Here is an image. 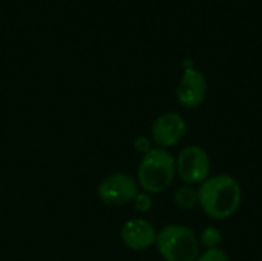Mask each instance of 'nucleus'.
I'll list each match as a JSON object with an SVG mask.
<instances>
[{"label": "nucleus", "mask_w": 262, "mask_h": 261, "mask_svg": "<svg viewBox=\"0 0 262 261\" xmlns=\"http://www.w3.org/2000/svg\"><path fill=\"white\" fill-rule=\"evenodd\" d=\"M196 188L200 208L212 220H229L243 205V186L232 174H212Z\"/></svg>", "instance_id": "obj_1"}, {"label": "nucleus", "mask_w": 262, "mask_h": 261, "mask_svg": "<svg viewBox=\"0 0 262 261\" xmlns=\"http://www.w3.org/2000/svg\"><path fill=\"white\" fill-rule=\"evenodd\" d=\"M177 177L175 157L169 149L152 148L143 155L137 169V183L146 194H161Z\"/></svg>", "instance_id": "obj_2"}, {"label": "nucleus", "mask_w": 262, "mask_h": 261, "mask_svg": "<svg viewBox=\"0 0 262 261\" xmlns=\"http://www.w3.org/2000/svg\"><path fill=\"white\" fill-rule=\"evenodd\" d=\"M155 248L164 261H196L201 254L196 232L178 223L167 225L157 234Z\"/></svg>", "instance_id": "obj_3"}, {"label": "nucleus", "mask_w": 262, "mask_h": 261, "mask_svg": "<svg viewBox=\"0 0 262 261\" xmlns=\"http://www.w3.org/2000/svg\"><path fill=\"white\" fill-rule=\"evenodd\" d=\"M177 177L184 185L200 186L212 175V158L201 145H189L183 148L175 157Z\"/></svg>", "instance_id": "obj_4"}, {"label": "nucleus", "mask_w": 262, "mask_h": 261, "mask_svg": "<svg viewBox=\"0 0 262 261\" xmlns=\"http://www.w3.org/2000/svg\"><path fill=\"white\" fill-rule=\"evenodd\" d=\"M138 188L140 186L132 175L124 172H115L107 175L98 185L97 194L101 203H104L106 206L117 208L134 203V200L140 194Z\"/></svg>", "instance_id": "obj_5"}, {"label": "nucleus", "mask_w": 262, "mask_h": 261, "mask_svg": "<svg viewBox=\"0 0 262 261\" xmlns=\"http://www.w3.org/2000/svg\"><path fill=\"white\" fill-rule=\"evenodd\" d=\"M207 92L209 85L204 72L192 66L186 68L175 88V97L178 103L184 109H196L206 102Z\"/></svg>", "instance_id": "obj_6"}, {"label": "nucleus", "mask_w": 262, "mask_h": 261, "mask_svg": "<svg viewBox=\"0 0 262 261\" xmlns=\"http://www.w3.org/2000/svg\"><path fill=\"white\" fill-rule=\"evenodd\" d=\"M187 134V122L178 112H164L155 118L150 128L152 142L157 148L169 149L183 142Z\"/></svg>", "instance_id": "obj_7"}, {"label": "nucleus", "mask_w": 262, "mask_h": 261, "mask_svg": "<svg viewBox=\"0 0 262 261\" xmlns=\"http://www.w3.org/2000/svg\"><path fill=\"white\" fill-rule=\"evenodd\" d=\"M157 229L144 218H130L121 228V240L126 248L135 252L146 251L155 246Z\"/></svg>", "instance_id": "obj_8"}, {"label": "nucleus", "mask_w": 262, "mask_h": 261, "mask_svg": "<svg viewBox=\"0 0 262 261\" xmlns=\"http://www.w3.org/2000/svg\"><path fill=\"white\" fill-rule=\"evenodd\" d=\"M173 203L178 209L184 212L195 211L200 208V198H198V188L196 186H189L183 185L175 189L173 192Z\"/></svg>", "instance_id": "obj_9"}, {"label": "nucleus", "mask_w": 262, "mask_h": 261, "mask_svg": "<svg viewBox=\"0 0 262 261\" xmlns=\"http://www.w3.org/2000/svg\"><path fill=\"white\" fill-rule=\"evenodd\" d=\"M196 235H198V242H200L201 251L203 249L221 248V245H223V232H221L220 228H216L213 225L204 226Z\"/></svg>", "instance_id": "obj_10"}, {"label": "nucleus", "mask_w": 262, "mask_h": 261, "mask_svg": "<svg viewBox=\"0 0 262 261\" xmlns=\"http://www.w3.org/2000/svg\"><path fill=\"white\" fill-rule=\"evenodd\" d=\"M196 261H230V257L223 248H215V249H203Z\"/></svg>", "instance_id": "obj_11"}, {"label": "nucleus", "mask_w": 262, "mask_h": 261, "mask_svg": "<svg viewBox=\"0 0 262 261\" xmlns=\"http://www.w3.org/2000/svg\"><path fill=\"white\" fill-rule=\"evenodd\" d=\"M134 205H135V208H137L140 212H147V211L152 208V200H150V197L146 195V194H138L137 198L134 200Z\"/></svg>", "instance_id": "obj_12"}]
</instances>
